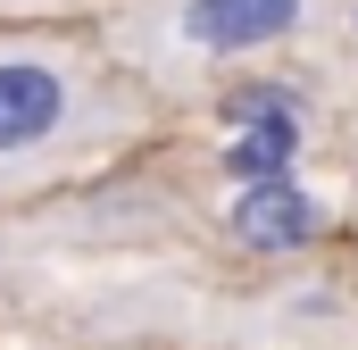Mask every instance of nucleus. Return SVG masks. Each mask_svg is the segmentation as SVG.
<instances>
[{
    "mask_svg": "<svg viewBox=\"0 0 358 350\" xmlns=\"http://www.w3.org/2000/svg\"><path fill=\"white\" fill-rule=\"evenodd\" d=\"M150 100L159 92L108 42L59 25H0V209L108 159L125 134H142Z\"/></svg>",
    "mask_w": 358,
    "mask_h": 350,
    "instance_id": "f257e3e1",
    "label": "nucleus"
},
{
    "mask_svg": "<svg viewBox=\"0 0 358 350\" xmlns=\"http://www.w3.org/2000/svg\"><path fill=\"white\" fill-rule=\"evenodd\" d=\"M334 0H125L108 17V50L150 92H200L259 59H283L317 34Z\"/></svg>",
    "mask_w": 358,
    "mask_h": 350,
    "instance_id": "f03ea898",
    "label": "nucleus"
},
{
    "mask_svg": "<svg viewBox=\"0 0 358 350\" xmlns=\"http://www.w3.org/2000/svg\"><path fill=\"white\" fill-rule=\"evenodd\" d=\"M217 117H225L217 167L234 175V183H259V175H300V150H308V100L283 84V76L225 84V92H217Z\"/></svg>",
    "mask_w": 358,
    "mask_h": 350,
    "instance_id": "7ed1b4c3",
    "label": "nucleus"
},
{
    "mask_svg": "<svg viewBox=\"0 0 358 350\" xmlns=\"http://www.w3.org/2000/svg\"><path fill=\"white\" fill-rule=\"evenodd\" d=\"M325 225H334V209H325L300 175L234 183V200H225V234H234L242 251H259V259H292V251L325 242Z\"/></svg>",
    "mask_w": 358,
    "mask_h": 350,
    "instance_id": "20e7f679",
    "label": "nucleus"
},
{
    "mask_svg": "<svg viewBox=\"0 0 358 350\" xmlns=\"http://www.w3.org/2000/svg\"><path fill=\"white\" fill-rule=\"evenodd\" d=\"M0 8H59V0H0Z\"/></svg>",
    "mask_w": 358,
    "mask_h": 350,
    "instance_id": "39448f33",
    "label": "nucleus"
},
{
    "mask_svg": "<svg viewBox=\"0 0 358 350\" xmlns=\"http://www.w3.org/2000/svg\"><path fill=\"white\" fill-rule=\"evenodd\" d=\"M350 42H358V0H350Z\"/></svg>",
    "mask_w": 358,
    "mask_h": 350,
    "instance_id": "423d86ee",
    "label": "nucleus"
},
{
    "mask_svg": "<svg viewBox=\"0 0 358 350\" xmlns=\"http://www.w3.org/2000/svg\"><path fill=\"white\" fill-rule=\"evenodd\" d=\"M350 167H358V142H350Z\"/></svg>",
    "mask_w": 358,
    "mask_h": 350,
    "instance_id": "0eeeda50",
    "label": "nucleus"
}]
</instances>
